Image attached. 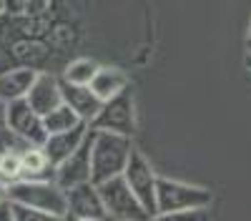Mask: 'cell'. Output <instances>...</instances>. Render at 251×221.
Instances as JSON below:
<instances>
[{
  "mask_svg": "<svg viewBox=\"0 0 251 221\" xmlns=\"http://www.w3.org/2000/svg\"><path fill=\"white\" fill-rule=\"evenodd\" d=\"M214 191L206 186H196L188 181L158 176L156 181V219L166 216H186L199 214L206 206H211Z\"/></svg>",
  "mask_w": 251,
  "mask_h": 221,
  "instance_id": "obj_1",
  "label": "cell"
},
{
  "mask_svg": "<svg viewBox=\"0 0 251 221\" xmlns=\"http://www.w3.org/2000/svg\"><path fill=\"white\" fill-rule=\"evenodd\" d=\"M131 148H133L131 136L91 128V169H93L91 181L93 184H100V181H106L111 176L123 173Z\"/></svg>",
  "mask_w": 251,
  "mask_h": 221,
  "instance_id": "obj_2",
  "label": "cell"
},
{
  "mask_svg": "<svg viewBox=\"0 0 251 221\" xmlns=\"http://www.w3.org/2000/svg\"><path fill=\"white\" fill-rule=\"evenodd\" d=\"M8 196L38 209L48 219H68L66 189L55 178H20L8 189Z\"/></svg>",
  "mask_w": 251,
  "mask_h": 221,
  "instance_id": "obj_3",
  "label": "cell"
},
{
  "mask_svg": "<svg viewBox=\"0 0 251 221\" xmlns=\"http://www.w3.org/2000/svg\"><path fill=\"white\" fill-rule=\"evenodd\" d=\"M106 206L108 219H118V221H141V219H151L149 211L143 209V204L138 201V196L133 194V189L128 186V181L123 178V173L111 176L106 181L96 184Z\"/></svg>",
  "mask_w": 251,
  "mask_h": 221,
  "instance_id": "obj_4",
  "label": "cell"
},
{
  "mask_svg": "<svg viewBox=\"0 0 251 221\" xmlns=\"http://www.w3.org/2000/svg\"><path fill=\"white\" fill-rule=\"evenodd\" d=\"M88 126L133 138V133H136V106H133V91H131V86L126 91H121L118 96L103 100L100 111L96 113V118L91 121Z\"/></svg>",
  "mask_w": 251,
  "mask_h": 221,
  "instance_id": "obj_5",
  "label": "cell"
},
{
  "mask_svg": "<svg viewBox=\"0 0 251 221\" xmlns=\"http://www.w3.org/2000/svg\"><path fill=\"white\" fill-rule=\"evenodd\" d=\"M123 178L128 181V186L138 196L143 209L149 211V216L156 219V181H158V173L153 171L151 161L146 158L136 146L131 148V156H128V161H126Z\"/></svg>",
  "mask_w": 251,
  "mask_h": 221,
  "instance_id": "obj_6",
  "label": "cell"
},
{
  "mask_svg": "<svg viewBox=\"0 0 251 221\" xmlns=\"http://www.w3.org/2000/svg\"><path fill=\"white\" fill-rule=\"evenodd\" d=\"M5 126L20 136L28 144L43 146V141L48 138V131L43 126V116H40L25 98H18L5 103Z\"/></svg>",
  "mask_w": 251,
  "mask_h": 221,
  "instance_id": "obj_7",
  "label": "cell"
},
{
  "mask_svg": "<svg viewBox=\"0 0 251 221\" xmlns=\"http://www.w3.org/2000/svg\"><path fill=\"white\" fill-rule=\"evenodd\" d=\"M66 201H68V219H93V221L108 219L100 191L93 181H83V184L66 189Z\"/></svg>",
  "mask_w": 251,
  "mask_h": 221,
  "instance_id": "obj_8",
  "label": "cell"
},
{
  "mask_svg": "<svg viewBox=\"0 0 251 221\" xmlns=\"http://www.w3.org/2000/svg\"><path fill=\"white\" fill-rule=\"evenodd\" d=\"M91 126H88V136L83 138V144L63 161V164L55 166V181L63 189H71L75 184H83V181H91Z\"/></svg>",
  "mask_w": 251,
  "mask_h": 221,
  "instance_id": "obj_9",
  "label": "cell"
},
{
  "mask_svg": "<svg viewBox=\"0 0 251 221\" xmlns=\"http://www.w3.org/2000/svg\"><path fill=\"white\" fill-rule=\"evenodd\" d=\"M60 91H63V103H68L80 116V121H86V123H91V121L96 118V113L100 111V106H103V100L93 93L91 86L68 83V80L60 78Z\"/></svg>",
  "mask_w": 251,
  "mask_h": 221,
  "instance_id": "obj_10",
  "label": "cell"
},
{
  "mask_svg": "<svg viewBox=\"0 0 251 221\" xmlns=\"http://www.w3.org/2000/svg\"><path fill=\"white\" fill-rule=\"evenodd\" d=\"M25 100L40 116H46L48 111H53L55 106L63 103L60 78L48 75V73H38L35 80H33V86H30V91H28V96H25Z\"/></svg>",
  "mask_w": 251,
  "mask_h": 221,
  "instance_id": "obj_11",
  "label": "cell"
},
{
  "mask_svg": "<svg viewBox=\"0 0 251 221\" xmlns=\"http://www.w3.org/2000/svg\"><path fill=\"white\" fill-rule=\"evenodd\" d=\"M86 136H88V123H78L75 128H68V131L48 133V138L43 141V151L48 153L50 164L58 166L83 144V138H86Z\"/></svg>",
  "mask_w": 251,
  "mask_h": 221,
  "instance_id": "obj_12",
  "label": "cell"
},
{
  "mask_svg": "<svg viewBox=\"0 0 251 221\" xmlns=\"http://www.w3.org/2000/svg\"><path fill=\"white\" fill-rule=\"evenodd\" d=\"M38 71L33 68H13V71H5L0 75V100H18V98H25L33 80H35Z\"/></svg>",
  "mask_w": 251,
  "mask_h": 221,
  "instance_id": "obj_13",
  "label": "cell"
},
{
  "mask_svg": "<svg viewBox=\"0 0 251 221\" xmlns=\"http://www.w3.org/2000/svg\"><path fill=\"white\" fill-rule=\"evenodd\" d=\"M93 88V93L100 100H108L113 96H118L121 91L128 88V75H126L121 68H111V66H98L93 80L88 83Z\"/></svg>",
  "mask_w": 251,
  "mask_h": 221,
  "instance_id": "obj_14",
  "label": "cell"
},
{
  "mask_svg": "<svg viewBox=\"0 0 251 221\" xmlns=\"http://www.w3.org/2000/svg\"><path fill=\"white\" fill-rule=\"evenodd\" d=\"M20 164H23V178H55V166L50 164L43 146H25L20 151Z\"/></svg>",
  "mask_w": 251,
  "mask_h": 221,
  "instance_id": "obj_15",
  "label": "cell"
},
{
  "mask_svg": "<svg viewBox=\"0 0 251 221\" xmlns=\"http://www.w3.org/2000/svg\"><path fill=\"white\" fill-rule=\"evenodd\" d=\"M78 123H86V121H80V116L68 106V103H60L55 106L53 111H48L43 116V126L48 133H58V131H68V128H75Z\"/></svg>",
  "mask_w": 251,
  "mask_h": 221,
  "instance_id": "obj_16",
  "label": "cell"
},
{
  "mask_svg": "<svg viewBox=\"0 0 251 221\" xmlns=\"http://www.w3.org/2000/svg\"><path fill=\"white\" fill-rule=\"evenodd\" d=\"M96 71H98V63L93 58H75V60H71V63L66 66V71H63V80L88 86L93 80V75H96Z\"/></svg>",
  "mask_w": 251,
  "mask_h": 221,
  "instance_id": "obj_17",
  "label": "cell"
},
{
  "mask_svg": "<svg viewBox=\"0 0 251 221\" xmlns=\"http://www.w3.org/2000/svg\"><path fill=\"white\" fill-rule=\"evenodd\" d=\"M23 178V164H20V151L5 148L0 151V181H5L8 189L15 181Z\"/></svg>",
  "mask_w": 251,
  "mask_h": 221,
  "instance_id": "obj_18",
  "label": "cell"
},
{
  "mask_svg": "<svg viewBox=\"0 0 251 221\" xmlns=\"http://www.w3.org/2000/svg\"><path fill=\"white\" fill-rule=\"evenodd\" d=\"M28 219H48L46 214H40L38 209L20 204V201H13V221H28Z\"/></svg>",
  "mask_w": 251,
  "mask_h": 221,
  "instance_id": "obj_19",
  "label": "cell"
},
{
  "mask_svg": "<svg viewBox=\"0 0 251 221\" xmlns=\"http://www.w3.org/2000/svg\"><path fill=\"white\" fill-rule=\"evenodd\" d=\"M0 221H13V198H3L0 201Z\"/></svg>",
  "mask_w": 251,
  "mask_h": 221,
  "instance_id": "obj_20",
  "label": "cell"
},
{
  "mask_svg": "<svg viewBox=\"0 0 251 221\" xmlns=\"http://www.w3.org/2000/svg\"><path fill=\"white\" fill-rule=\"evenodd\" d=\"M5 126V100H0V128Z\"/></svg>",
  "mask_w": 251,
  "mask_h": 221,
  "instance_id": "obj_21",
  "label": "cell"
},
{
  "mask_svg": "<svg viewBox=\"0 0 251 221\" xmlns=\"http://www.w3.org/2000/svg\"><path fill=\"white\" fill-rule=\"evenodd\" d=\"M3 198H8V184H5V181H0V201H3Z\"/></svg>",
  "mask_w": 251,
  "mask_h": 221,
  "instance_id": "obj_22",
  "label": "cell"
},
{
  "mask_svg": "<svg viewBox=\"0 0 251 221\" xmlns=\"http://www.w3.org/2000/svg\"><path fill=\"white\" fill-rule=\"evenodd\" d=\"M244 66H246V71L251 73V50H246V60H244Z\"/></svg>",
  "mask_w": 251,
  "mask_h": 221,
  "instance_id": "obj_23",
  "label": "cell"
},
{
  "mask_svg": "<svg viewBox=\"0 0 251 221\" xmlns=\"http://www.w3.org/2000/svg\"><path fill=\"white\" fill-rule=\"evenodd\" d=\"M246 50H251V23H249V35H246Z\"/></svg>",
  "mask_w": 251,
  "mask_h": 221,
  "instance_id": "obj_24",
  "label": "cell"
}]
</instances>
